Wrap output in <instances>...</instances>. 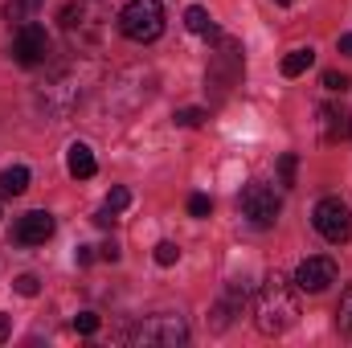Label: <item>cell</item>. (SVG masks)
I'll return each mask as SVG.
<instances>
[{"label": "cell", "mask_w": 352, "mask_h": 348, "mask_svg": "<svg viewBox=\"0 0 352 348\" xmlns=\"http://www.w3.org/2000/svg\"><path fill=\"white\" fill-rule=\"evenodd\" d=\"M299 320V287L295 279L287 274H266L263 287H258V299H254V324L263 336H283L287 328H295Z\"/></svg>", "instance_id": "1"}, {"label": "cell", "mask_w": 352, "mask_h": 348, "mask_svg": "<svg viewBox=\"0 0 352 348\" xmlns=\"http://www.w3.org/2000/svg\"><path fill=\"white\" fill-rule=\"evenodd\" d=\"M62 33L78 54H102L111 33V8L102 0H70L62 8Z\"/></svg>", "instance_id": "2"}, {"label": "cell", "mask_w": 352, "mask_h": 348, "mask_svg": "<svg viewBox=\"0 0 352 348\" xmlns=\"http://www.w3.org/2000/svg\"><path fill=\"white\" fill-rule=\"evenodd\" d=\"M33 98H37V111H41L50 123L70 119V115L78 111V102H82V74H78V66H54L50 78L37 87Z\"/></svg>", "instance_id": "3"}, {"label": "cell", "mask_w": 352, "mask_h": 348, "mask_svg": "<svg viewBox=\"0 0 352 348\" xmlns=\"http://www.w3.org/2000/svg\"><path fill=\"white\" fill-rule=\"evenodd\" d=\"M152 70H140V66H131V70H123V74H115V83L102 90V107L107 111H135V107H144L148 98H152Z\"/></svg>", "instance_id": "4"}, {"label": "cell", "mask_w": 352, "mask_h": 348, "mask_svg": "<svg viewBox=\"0 0 352 348\" xmlns=\"http://www.w3.org/2000/svg\"><path fill=\"white\" fill-rule=\"evenodd\" d=\"M119 29L127 41H156L164 33V4L160 0H127V8L119 12Z\"/></svg>", "instance_id": "5"}, {"label": "cell", "mask_w": 352, "mask_h": 348, "mask_svg": "<svg viewBox=\"0 0 352 348\" xmlns=\"http://www.w3.org/2000/svg\"><path fill=\"white\" fill-rule=\"evenodd\" d=\"M209 41H217V50L209 54V74H205V83L217 90V94H226V90L242 78V45H238L234 37H226V33H217V37H209Z\"/></svg>", "instance_id": "6"}, {"label": "cell", "mask_w": 352, "mask_h": 348, "mask_svg": "<svg viewBox=\"0 0 352 348\" xmlns=\"http://www.w3.org/2000/svg\"><path fill=\"white\" fill-rule=\"evenodd\" d=\"M131 340L144 348H176L188 340V324L180 316H173V312H160V316H148L144 324H135Z\"/></svg>", "instance_id": "7"}, {"label": "cell", "mask_w": 352, "mask_h": 348, "mask_svg": "<svg viewBox=\"0 0 352 348\" xmlns=\"http://www.w3.org/2000/svg\"><path fill=\"white\" fill-rule=\"evenodd\" d=\"M311 226H316L320 238L332 242V246L352 242V209L340 201V197H324V201L316 205V213H311Z\"/></svg>", "instance_id": "8"}, {"label": "cell", "mask_w": 352, "mask_h": 348, "mask_svg": "<svg viewBox=\"0 0 352 348\" xmlns=\"http://www.w3.org/2000/svg\"><path fill=\"white\" fill-rule=\"evenodd\" d=\"M242 217H250V226H258V230H270L278 221V197H274V188L246 184L242 188Z\"/></svg>", "instance_id": "9"}, {"label": "cell", "mask_w": 352, "mask_h": 348, "mask_svg": "<svg viewBox=\"0 0 352 348\" xmlns=\"http://www.w3.org/2000/svg\"><path fill=\"white\" fill-rule=\"evenodd\" d=\"M12 58H16L21 66H41V62L50 58V33H45L41 25L25 21V25L16 29V37H12Z\"/></svg>", "instance_id": "10"}, {"label": "cell", "mask_w": 352, "mask_h": 348, "mask_svg": "<svg viewBox=\"0 0 352 348\" xmlns=\"http://www.w3.org/2000/svg\"><path fill=\"white\" fill-rule=\"evenodd\" d=\"M328 283H336V259L311 254V259L299 262V270H295V287H299V291L320 295V291H328Z\"/></svg>", "instance_id": "11"}, {"label": "cell", "mask_w": 352, "mask_h": 348, "mask_svg": "<svg viewBox=\"0 0 352 348\" xmlns=\"http://www.w3.org/2000/svg\"><path fill=\"white\" fill-rule=\"evenodd\" d=\"M12 238H16L21 246H45V242L54 238V217H50L45 209H33V213H25V217L16 221Z\"/></svg>", "instance_id": "12"}, {"label": "cell", "mask_w": 352, "mask_h": 348, "mask_svg": "<svg viewBox=\"0 0 352 348\" xmlns=\"http://www.w3.org/2000/svg\"><path fill=\"white\" fill-rule=\"evenodd\" d=\"M320 135H324V144H344V140H352V111L349 107L324 102L320 107Z\"/></svg>", "instance_id": "13"}, {"label": "cell", "mask_w": 352, "mask_h": 348, "mask_svg": "<svg viewBox=\"0 0 352 348\" xmlns=\"http://www.w3.org/2000/svg\"><path fill=\"white\" fill-rule=\"evenodd\" d=\"M242 307H246V287L242 283H230L226 287V295L217 299V307H213V332H226L230 328V320L234 316H242Z\"/></svg>", "instance_id": "14"}, {"label": "cell", "mask_w": 352, "mask_h": 348, "mask_svg": "<svg viewBox=\"0 0 352 348\" xmlns=\"http://www.w3.org/2000/svg\"><path fill=\"white\" fill-rule=\"evenodd\" d=\"M66 168H70V176H74V180H90V176L98 173L94 152H90L87 144H78V140H74V144L66 148Z\"/></svg>", "instance_id": "15"}, {"label": "cell", "mask_w": 352, "mask_h": 348, "mask_svg": "<svg viewBox=\"0 0 352 348\" xmlns=\"http://www.w3.org/2000/svg\"><path fill=\"white\" fill-rule=\"evenodd\" d=\"M311 66H316V50H311V45L291 50V54L283 58V78H299V74H307Z\"/></svg>", "instance_id": "16"}, {"label": "cell", "mask_w": 352, "mask_h": 348, "mask_svg": "<svg viewBox=\"0 0 352 348\" xmlns=\"http://www.w3.org/2000/svg\"><path fill=\"white\" fill-rule=\"evenodd\" d=\"M29 188V168L25 164H12L0 173V197H21Z\"/></svg>", "instance_id": "17"}, {"label": "cell", "mask_w": 352, "mask_h": 348, "mask_svg": "<svg viewBox=\"0 0 352 348\" xmlns=\"http://www.w3.org/2000/svg\"><path fill=\"white\" fill-rule=\"evenodd\" d=\"M41 8H45V0H8V4H4V17L16 21V25H25V21H33Z\"/></svg>", "instance_id": "18"}, {"label": "cell", "mask_w": 352, "mask_h": 348, "mask_svg": "<svg viewBox=\"0 0 352 348\" xmlns=\"http://www.w3.org/2000/svg\"><path fill=\"white\" fill-rule=\"evenodd\" d=\"M184 25H188V33H201V37H217V25L209 21V12H205L201 4H192V8L184 12Z\"/></svg>", "instance_id": "19"}, {"label": "cell", "mask_w": 352, "mask_h": 348, "mask_svg": "<svg viewBox=\"0 0 352 348\" xmlns=\"http://www.w3.org/2000/svg\"><path fill=\"white\" fill-rule=\"evenodd\" d=\"M295 173H299V156H295V152H287V156L278 160V184H283V188H291V184H295Z\"/></svg>", "instance_id": "20"}, {"label": "cell", "mask_w": 352, "mask_h": 348, "mask_svg": "<svg viewBox=\"0 0 352 348\" xmlns=\"http://www.w3.org/2000/svg\"><path fill=\"white\" fill-rule=\"evenodd\" d=\"M336 324H340V332L352 340V287L344 291V299H340V307H336Z\"/></svg>", "instance_id": "21"}, {"label": "cell", "mask_w": 352, "mask_h": 348, "mask_svg": "<svg viewBox=\"0 0 352 348\" xmlns=\"http://www.w3.org/2000/svg\"><path fill=\"white\" fill-rule=\"evenodd\" d=\"M209 119V111H201V107H184V111H176V123L180 127H201Z\"/></svg>", "instance_id": "22"}, {"label": "cell", "mask_w": 352, "mask_h": 348, "mask_svg": "<svg viewBox=\"0 0 352 348\" xmlns=\"http://www.w3.org/2000/svg\"><path fill=\"white\" fill-rule=\"evenodd\" d=\"M12 287H16V295H25V299H33V295L41 291L37 274H16V279H12Z\"/></svg>", "instance_id": "23"}, {"label": "cell", "mask_w": 352, "mask_h": 348, "mask_svg": "<svg viewBox=\"0 0 352 348\" xmlns=\"http://www.w3.org/2000/svg\"><path fill=\"white\" fill-rule=\"evenodd\" d=\"M209 213H213V201H209L205 193L188 197V217H209Z\"/></svg>", "instance_id": "24"}, {"label": "cell", "mask_w": 352, "mask_h": 348, "mask_svg": "<svg viewBox=\"0 0 352 348\" xmlns=\"http://www.w3.org/2000/svg\"><path fill=\"white\" fill-rule=\"evenodd\" d=\"M176 259H180V246H176V242H160V246H156V262H160V266H176Z\"/></svg>", "instance_id": "25"}, {"label": "cell", "mask_w": 352, "mask_h": 348, "mask_svg": "<svg viewBox=\"0 0 352 348\" xmlns=\"http://www.w3.org/2000/svg\"><path fill=\"white\" fill-rule=\"evenodd\" d=\"M127 205H131V193H127V188H111V197H107V209H111V213H123Z\"/></svg>", "instance_id": "26"}, {"label": "cell", "mask_w": 352, "mask_h": 348, "mask_svg": "<svg viewBox=\"0 0 352 348\" xmlns=\"http://www.w3.org/2000/svg\"><path fill=\"white\" fill-rule=\"evenodd\" d=\"M74 332H82V336H94V332H98V316H94V312H82V316H74Z\"/></svg>", "instance_id": "27"}, {"label": "cell", "mask_w": 352, "mask_h": 348, "mask_svg": "<svg viewBox=\"0 0 352 348\" xmlns=\"http://www.w3.org/2000/svg\"><path fill=\"white\" fill-rule=\"evenodd\" d=\"M324 87H328V90H349V78H344V74H336V70H328V74H324Z\"/></svg>", "instance_id": "28"}, {"label": "cell", "mask_w": 352, "mask_h": 348, "mask_svg": "<svg viewBox=\"0 0 352 348\" xmlns=\"http://www.w3.org/2000/svg\"><path fill=\"white\" fill-rule=\"evenodd\" d=\"M98 259H107V262H119V246H115V242H107V246H98Z\"/></svg>", "instance_id": "29"}, {"label": "cell", "mask_w": 352, "mask_h": 348, "mask_svg": "<svg viewBox=\"0 0 352 348\" xmlns=\"http://www.w3.org/2000/svg\"><path fill=\"white\" fill-rule=\"evenodd\" d=\"M111 221H115V213H111V209H107V205H102V209H98V213H94V226H102V230H107V226H111Z\"/></svg>", "instance_id": "30"}, {"label": "cell", "mask_w": 352, "mask_h": 348, "mask_svg": "<svg viewBox=\"0 0 352 348\" xmlns=\"http://www.w3.org/2000/svg\"><path fill=\"white\" fill-rule=\"evenodd\" d=\"M74 259H78V266H90V262H94V246H78Z\"/></svg>", "instance_id": "31"}, {"label": "cell", "mask_w": 352, "mask_h": 348, "mask_svg": "<svg viewBox=\"0 0 352 348\" xmlns=\"http://www.w3.org/2000/svg\"><path fill=\"white\" fill-rule=\"evenodd\" d=\"M336 50H340V54H352V33H344V37L336 41Z\"/></svg>", "instance_id": "32"}, {"label": "cell", "mask_w": 352, "mask_h": 348, "mask_svg": "<svg viewBox=\"0 0 352 348\" xmlns=\"http://www.w3.org/2000/svg\"><path fill=\"white\" fill-rule=\"evenodd\" d=\"M8 328H12V320H8V316H0V345L8 340Z\"/></svg>", "instance_id": "33"}, {"label": "cell", "mask_w": 352, "mask_h": 348, "mask_svg": "<svg viewBox=\"0 0 352 348\" xmlns=\"http://www.w3.org/2000/svg\"><path fill=\"white\" fill-rule=\"evenodd\" d=\"M274 4H295V0H274Z\"/></svg>", "instance_id": "34"}]
</instances>
